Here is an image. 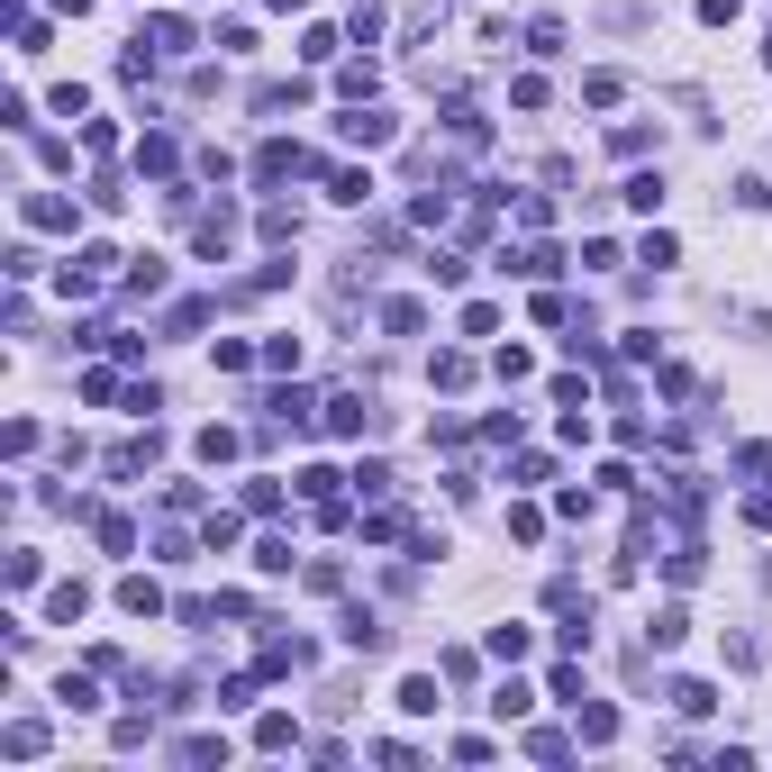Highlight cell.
<instances>
[{
    "label": "cell",
    "instance_id": "obj_1",
    "mask_svg": "<svg viewBox=\"0 0 772 772\" xmlns=\"http://www.w3.org/2000/svg\"><path fill=\"white\" fill-rule=\"evenodd\" d=\"M119 600L137 609V618H154V609H164V590H154V582H119Z\"/></svg>",
    "mask_w": 772,
    "mask_h": 772
}]
</instances>
